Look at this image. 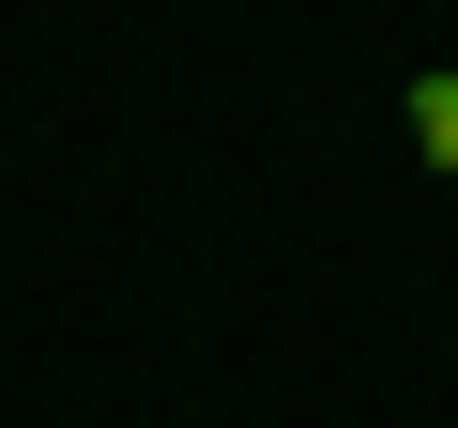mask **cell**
I'll list each match as a JSON object with an SVG mask.
<instances>
[{"label": "cell", "instance_id": "1", "mask_svg": "<svg viewBox=\"0 0 458 428\" xmlns=\"http://www.w3.org/2000/svg\"><path fill=\"white\" fill-rule=\"evenodd\" d=\"M397 138H412L428 184H458V62H412L397 77Z\"/></svg>", "mask_w": 458, "mask_h": 428}]
</instances>
